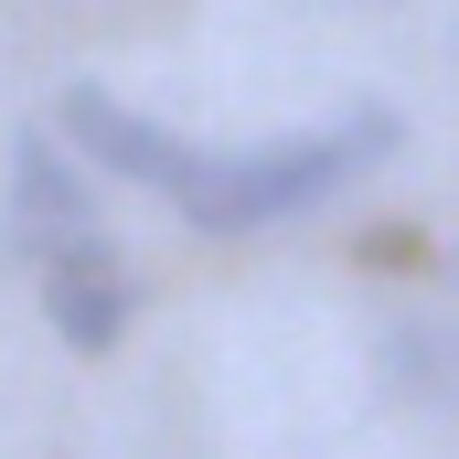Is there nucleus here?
I'll return each mask as SVG.
<instances>
[{"instance_id": "3", "label": "nucleus", "mask_w": 459, "mask_h": 459, "mask_svg": "<svg viewBox=\"0 0 459 459\" xmlns=\"http://www.w3.org/2000/svg\"><path fill=\"white\" fill-rule=\"evenodd\" d=\"M43 321H54L75 352H108L117 332H128V267H117V246L97 225L65 235V246L43 256Z\"/></svg>"}, {"instance_id": "1", "label": "nucleus", "mask_w": 459, "mask_h": 459, "mask_svg": "<svg viewBox=\"0 0 459 459\" xmlns=\"http://www.w3.org/2000/svg\"><path fill=\"white\" fill-rule=\"evenodd\" d=\"M395 150V117L385 108H352V128L332 139H278V150H235V160H193V182L171 193L204 235H246V225H289L310 204H332L352 171H374Z\"/></svg>"}, {"instance_id": "5", "label": "nucleus", "mask_w": 459, "mask_h": 459, "mask_svg": "<svg viewBox=\"0 0 459 459\" xmlns=\"http://www.w3.org/2000/svg\"><path fill=\"white\" fill-rule=\"evenodd\" d=\"M385 374H395V395L459 417V321H395L385 332Z\"/></svg>"}, {"instance_id": "4", "label": "nucleus", "mask_w": 459, "mask_h": 459, "mask_svg": "<svg viewBox=\"0 0 459 459\" xmlns=\"http://www.w3.org/2000/svg\"><path fill=\"white\" fill-rule=\"evenodd\" d=\"M11 193H22V214H11V256H54L65 235H86V171H65V150H54V128H22L11 139Z\"/></svg>"}, {"instance_id": "2", "label": "nucleus", "mask_w": 459, "mask_h": 459, "mask_svg": "<svg viewBox=\"0 0 459 459\" xmlns=\"http://www.w3.org/2000/svg\"><path fill=\"white\" fill-rule=\"evenodd\" d=\"M54 128H65L75 160H97V171H117V182H150V193H182L193 160H204V150H182L171 128L128 117L117 97H97V86H65V97H54Z\"/></svg>"}]
</instances>
